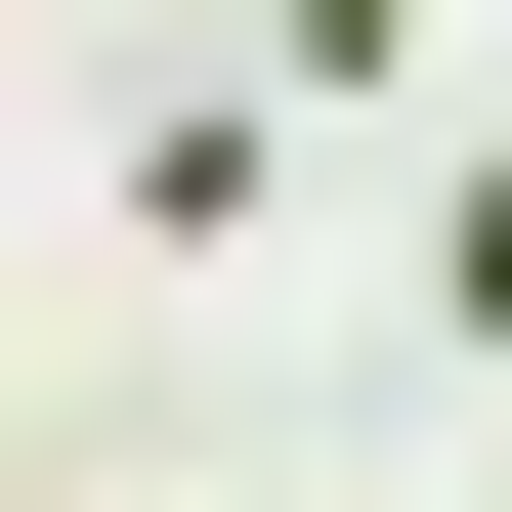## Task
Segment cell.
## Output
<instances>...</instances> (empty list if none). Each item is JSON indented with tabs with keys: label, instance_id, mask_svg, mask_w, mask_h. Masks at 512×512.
<instances>
[{
	"label": "cell",
	"instance_id": "cell-1",
	"mask_svg": "<svg viewBox=\"0 0 512 512\" xmlns=\"http://www.w3.org/2000/svg\"><path fill=\"white\" fill-rule=\"evenodd\" d=\"M427 342H512V128H470V171H427Z\"/></svg>",
	"mask_w": 512,
	"mask_h": 512
}]
</instances>
